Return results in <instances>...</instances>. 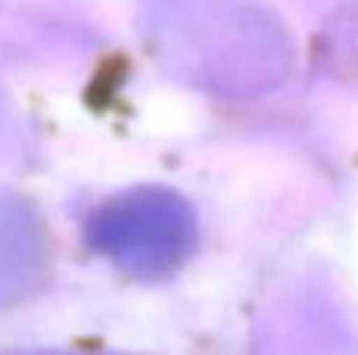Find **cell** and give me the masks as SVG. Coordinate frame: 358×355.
<instances>
[{
  "mask_svg": "<svg viewBox=\"0 0 358 355\" xmlns=\"http://www.w3.org/2000/svg\"><path fill=\"white\" fill-rule=\"evenodd\" d=\"M94 242L138 274L173 268L192 245V214L173 195L138 192L117 198L94 217Z\"/></svg>",
  "mask_w": 358,
  "mask_h": 355,
  "instance_id": "1",
  "label": "cell"
}]
</instances>
